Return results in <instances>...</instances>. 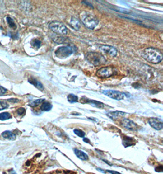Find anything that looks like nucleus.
Segmentation results:
<instances>
[{
    "instance_id": "1",
    "label": "nucleus",
    "mask_w": 163,
    "mask_h": 174,
    "mask_svg": "<svg viewBox=\"0 0 163 174\" xmlns=\"http://www.w3.org/2000/svg\"><path fill=\"white\" fill-rule=\"evenodd\" d=\"M143 58L149 63H158L163 59V54L160 50L153 47L146 48L142 53Z\"/></svg>"
},
{
    "instance_id": "2",
    "label": "nucleus",
    "mask_w": 163,
    "mask_h": 174,
    "mask_svg": "<svg viewBox=\"0 0 163 174\" xmlns=\"http://www.w3.org/2000/svg\"><path fill=\"white\" fill-rule=\"evenodd\" d=\"M80 16L84 25L89 30H94L98 25V18L91 12L82 11Z\"/></svg>"
},
{
    "instance_id": "3",
    "label": "nucleus",
    "mask_w": 163,
    "mask_h": 174,
    "mask_svg": "<svg viewBox=\"0 0 163 174\" xmlns=\"http://www.w3.org/2000/svg\"><path fill=\"white\" fill-rule=\"evenodd\" d=\"M87 61L94 66H100L106 63V59L103 55L98 52H88L85 56Z\"/></svg>"
},
{
    "instance_id": "4",
    "label": "nucleus",
    "mask_w": 163,
    "mask_h": 174,
    "mask_svg": "<svg viewBox=\"0 0 163 174\" xmlns=\"http://www.w3.org/2000/svg\"><path fill=\"white\" fill-rule=\"evenodd\" d=\"M117 69L112 66H107L100 68L97 70L96 75L101 78H108L117 75Z\"/></svg>"
},
{
    "instance_id": "5",
    "label": "nucleus",
    "mask_w": 163,
    "mask_h": 174,
    "mask_svg": "<svg viewBox=\"0 0 163 174\" xmlns=\"http://www.w3.org/2000/svg\"><path fill=\"white\" fill-rule=\"evenodd\" d=\"M75 52V48L70 45L63 46L58 48L54 53L57 58L59 59H65L71 56Z\"/></svg>"
},
{
    "instance_id": "6",
    "label": "nucleus",
    "mask_w": 163,
    "mask_h": 174,
    "mask_svg": "<svg viewBox=\"0 0 163 174\" xmlns=\"http://www.w3.org/2000/svg\"><path fill=\"white\" fill-rule=\"evenodd\" d=\"M49 28L52 31L61 35H66L68 32V30L65 25L63 23L58 21H53L49 23Z\"/></svg>"
},
{
    "instance_id": "7",
    "label": "nucleus",
    "mask_w": 163,
    "mask_h": 174,
    "mask_svg": "<svg viewBox=\"0 0 163 174\" xmlns=\"http://www.w3.org/2000/svg\"><path fill=\"white\" fill-rule=\"evenodd\" d=\"M102 93L104 95L108 96L113 99L116 100H123L125 97V94L117 91L113 90H104L102 91Z\"/></svg>"
},
{
    "instance_id": "8",
    "label": "nucleus",
    "mask_w": 163,
    "mask_h": 174,
    "mask_svg": "<svg viewBox=\"0 0 163 174\" xmlns=\"http://www.w3.org/2000/svg\"><path fill=\"white\" fill-rule=\"evenodd\" d=\"M80 101L83 104H89V105H91V106H92L93 107H95V108H100V109L104 108L105 106V104H103L101 102H100L97 100H94L87 98L85 96L82 97Z\"/></svg>"
},
{
    "instance_id": "9",
    "label": "nucleus",
    "mask_w": 163,
    "mask_h": 174,
    "mask_svg": "<svg viewBox=\"0 0 163 174\" xmlns=\"http://www.w3.org/2000/svg\"><path fill=\"white\" fill-rule=\"evenodd\" d=\"M121 125L126 129L130 131H137L138 129L137 125L130 119H123L121 121Z\"/></svg>"
},
{
    "instance_id": "10",
    "label": "nucleus",
    "mask_w": 163,
    "mask_h": 174,
    "mask_svg": "<svg viewBox=\"0 0 163 174\" xmlns=\"http://www.w3.org/2000/svg\"><path fill=\"white\" fill-rule=\"evenodd\" d=\"M100 49L101 51L103 53L111 56V57H115L117 54V50L115 48L110 45H101Z\"/></svg>"
},
{
    "instance_id": "11",
    "label": "nucleus",
    "mask_w": 163,
    "mask_h": 174,
    "mask_svg": "<svg viewBox=\"0 0 163 174\" xmlns=\"http://www.w3.org/2000/svg\"><path fill=\"white\" fill-rule=\"evenodd\" d=\"M148 123L150 125L156 130H160L163 128V121L158 118L151 117L149 119Z\"/></svg>"
},
{
    "instance_id": "12",
    "label": "nucleus",
    "mask_w": 163,
    "mask_h": 174,
    "mask_svg": "<svg viewBox=\"0 0 163 174\" xmlns=\"http://www.w3.org/2000/svg\"><path fill=\"white\" fill-rule=\"evenodd\" d=\"M106 115L110 119L113 120H116L118 118L123 117L125 115V112L119 111H109L106 114Z\"/></svg>"
},
{
    "instance_id": "13",
    "label": "nucleus",
    "mask_w": 163,
    "mask_h": 174,
    "mask_svg": "<svg viewBox=\"0 0 163 174\" xmlns=\"http://www.w3.org/2000/svg\"><path fill=\"white\" fill-rule=\"evenodd\" d=\"M70 25L74 30H77V31L79 30L81 28V24H80V20L78 18H75L73 16H72L70 19Z\"/></svg>"
},
{
    "instance_id": "14",
    "label": "nucleus",
    "mask_w": 163,
    "mask_h": 174,
    "mask_svg": "<svg viewBox=\"0 0 163 174\" xmlns=\"http://www.w3.org/2000/svg\"><path fill=\"white\" fill-rule=\"evenodd\" d=\"M74 152H75L76 156L78 158L82 159V161H87V160L89 159V156L86 153H84V152H82L80 150L75 148L74 149Z\"/></svg>"
},
{
    "instance_id": "15",
    "label": "nucleus",
    "mask_w": 163,
    "mask_h": 174,
    "mask_svg": "<svg viewBox=\"0 0 163 174\" xmlns=\"http://www.w3.org/2000/svg\"><path fill=\"white\" fill-rule=\"evenodd\" d=\"M1 135L4 138L7 139H9L11 141H14L16 139V134L10 131H5L2 133Z\"/></svg>"
},
{
    "instance_id": "16",
    "label": "nucleus",
    "mask_w": 163,
    "mask_h": 174,
    "mask_svg": "<svg viewBox=\"0 0 163 174\" xmlns=\"http://www.w3.org/2000/svg\"><path fill=\"white\" fill-rule=\"evenodd\" d=\"M28 82L32 84L35 87H37L38 89L40 90V91H43L44 89V87L43 84L40 81L36 80L35 78H31L28 79Z\"/></svg>"
},
{
    "instance_id": "17",
    "label": "nucleus",
    "mask_w": 163,
    "mask_h": 174,
    "mask_svg": "<svg viewBox=\"0 0 163 174\" xmlns=\"http://www.w3.org/2000/svg\"><path fill=\"white\" fill-rule=\"evenodd\" d=\"M134 140L135 139L134 138H132L127 136H124L123 138L122 139L123 144L125 147H129V146L133 145L134 144Z\"/></svg>"
},
{
    "instance_id": "18",
    "label": "nucleus",
    "mask_w": 163,
    "mask_h": 174,
    "mask_svg": "<svg viewBox=\"0 0 163 174\" xmlns=\"http://www.w3.org/2000/svg\"><path fill=\"white\" fill-rule=\"evenodd\" d=\"M52 105L48 101H44L41 105L40 110L43 111H49L52 109Z\"/></svg>"
},
{
    "instance_id": "19",
    "label": "nucleus",
    "mask_w": 163,
    "mask_h": 174,
    "mask_svg": "<svg viewBox=\"0 0 163 174\" xmlns=\"http://www.w3.org/2000/svg\"><path fill=\"white\" fill-rule=\"evenodd\" d=\"M52 39L54 40V42H55V43H57L59 44L65 43L67 42V40H68V38H65L62 36H58V35H56L54 37H52Z\"/></svg>"
},
{
    "instance_id": "20",
    "label": "nucleus",
    "mask_w": 163,
    "mask_h": 174,
    "mask_svg": "<svg viewBox=\"0 0 163 174\" xmlns=\"http://www.w3.org/2000/svg\"><path fill=\"white\" fill-rule=\"evenodd\" d=\"M67 100L70 103H77L78 101V97L77 95L70 94L67 96Z\"/></svg>"
},
{
    "instance_id": "21",
    "label": "nucleus",
    "mask_w": 163,
    "mask_h": 174,
    "mask_svg": "<svg viewBox=\"0 0 163 174\" xmlns=\"http://www.w3.org/2000/svg\"><path fill=\"white\" fill-rule=\"evenodd\" d=\"M6 21H7V23H8V25H9V26L10 28H12V29H14V30H16V24L14 20L12 18L9 17V16L7 17V18H6Z\"/></svg>"
},
{
    "instance_id": "22",
    "label": "nucleus",
    "mask_w": 163,
    "mask_h": 174,
    "mask_svg": "<svg viewBox=\"0 0 163 174\" xmlns=\"http://www.w3.org/2000/svg\"><path fill=\"white\" fill-rule=\"evenodd\" d=\"M44 101V99H37L35 100H33L30 102L29 105L31 107H35V106H37L38 105H39L40 103H43Z\"/></svg>"
},
{
    "instance_id": "23",
    "label": "nucleus",
    "mask_w": 163,
    "mask_h": 174,
    "mask_svg": "<svg viewBox=\"0 0 163 174\" xmlns=\"http://www.w3.org/2000/svg\"><path fill=\"white\" fill-rule=\"evenodd\" d=\"M11 118V115L7 112H2L0 114V120H6Z\"/></svg>"
},
{
    "instance_id": "24",
    "label": "nucleus",
    "mask_w": 163,
    "mask_h": 174,
    "mask_svg": "<svg viewBox=\"0 0 163 174\" xmlns=\"http://www.w3.org/2000/svg\"><path fill=\"white\" fill-rule=\"evenodd\" d=\"M73 132L75 134H77L78 136L80 137V138H84L86 135V133L82 131L81 129H75L73 130Z\"/></svg>"
},
{
    "instance_id": "25",
    "label": "nucleus",
    "mask_w": 163,
    "mask_h": 174,
    "mask_svg": "<svg viewBox=\"0 0 163 174\" xmlns=\"http://www.w3.org/2000/svg\"><path fill=\"white\" fill-rule=\"evenodd\" d=\"M31 45H33L34 47L37 48L38 49V48L40 47L41 42L38 39H34L33 41L31 42Z\"/></svg>"
},
{
    "instance_id": "26",
    "label": "nucleus",
    "mask_w": 163,
    "mask_h": 174,
    "mask_svg": "<svg viewBox=\"0 0 163 174\" xmlns=\"http://www.w3.org/2000/svg\"><path fill=\"white\" fill-rule=\"evenodd\" d=\"M9 107V104L3 100L0 101V110H3L7 109Z\"/></svg>"
},
{
    "instance_id": "27",
    "label": "nucleus",
    "mask_w": 163,
    "mask_h": 174,
    "mask_svg": "<svg viewBox=\"0 0 163 174\" xmlns=\"http://www.w3.org/2000/svg\"><path fill=\"white\" fill-rule=\"evenodd\" d=\"M97 170L99 171H100V172H103V173L109 172V173H110L111 174H120V173H119V172H118L114 171H109V170H106V171H105V170H103V169H99V168L97 169Z\"/></svg>"
},
{
    "instance_id": "28",
    "label": "nucleus",
    "mask_w": 163,
    "mask_h": 174,
    "mask_svg": "<svg viewBox=\"0 0 163 174\" xmlns=\"http://www.w3.org/2000/svg\"><path fill=\"white\" fill-rule=\"evenodd\" d=\"M25 112H26V110L23 108H20L16 110V113L18 115H23L25 114Z\"/></svg>"
},
{
    "instance_id": "29",
    "label": "nucleus",
    "mask_w": 163,
    "mask_h": 174,
    "mask_svg": "<svg viewBox=\"0 0 163 174\" xmlns=\"http://www.w3.org/2000/svg\"><path fill=\"white\" fill-rule=\"evenodd\" d=\"M6 92H7V89L2 86H0V95H4Z\"/></svg>"
},
{
    "instance_id": "30",
    "label": "nucleus",
    "mask_w": 163,
    "mask_h": 174,
    "mask_svg": "<svg viewBox=\"0 0 163 174\" xmlns=\"http://www.w3.org/2000/svg\"><path fill=\"white\" fill-rule=\"evenodd\" d=\"M9 101L11 102H13V103H18L19 102V100L18 99H15V98H11L9 100H8Z\"/></svg>"
},
{
    "instance_id": "31",
    "label": "nucleus",
    "mask_w": 163,
    "mask_h": 174,
    "mask_svg": "<svg viewBox=\"0 0 163 174\" xmlns=\"http://www.w3.org/2000/svg\"><path fill=\"white\" fill-rule=\"evenodd\" d=\"M82 2H84V4H87V5H88L89 6H91V7H92V8H93V6H92V5H91V4H89V3H88V2H87V1H82Z\"/></svg>"
},
{
    "instance_id": "32",
    "label": "nucleus",
    "mask_w": 163,
    "mask_h": 174,
    "mask_svg": "<svg viewBox=\"0 0 163 174\" xmlns=\"http://www.w3.org/2000/svg\"><path fill=\"white\" fill-rule=\"evenodd\" d=\"M83 141L86 143H90V141L87 138H84L83 139Z\"/></svg>"
},
{
    "instance_id": "33",
    "label": "nucleus",
    "mask_w": 163,
    "mask_h": 174,
    "mask_svg": "<svg viewBox=\"0 0 163 174\" xmlns=\"http://www.w3.org/2000/svg\"><path fill=\"white\" fill-rule=\"evenodd\" d=\"M10 174H16V173L14 170H11L10 172Z\"/></svg>"
}]
</instances>
